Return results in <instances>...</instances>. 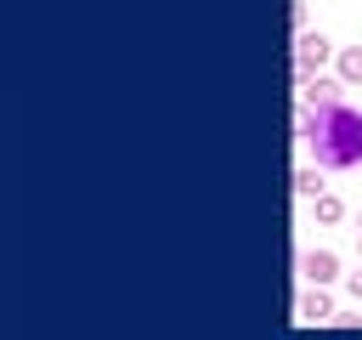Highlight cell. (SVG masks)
<instances>
[{
  "label": "cell",
  "mask_w": 362,
  "mask_h": 340,
  "mask_svg": "<svg viewBox=\"0 0 362 340\" xmlns=\"http://www.w3.org/2000/svg\"><path fill=\"white\" fill-rule=\"evenodd\" d=\"M300 142L311 147V159L322 170H351V164H362V113L351 102L328 108V113L305 108L300 113Z\"/></svg>",
  "instance_id": "obj_1"
},
{
  "label": "cell",
  "mask_w": 362,
  "mask_h": 340,
  "mask_svg": "<svg viewBox=\"0 0 362 340\" xmlns=\"http://www.w3.org/2000/svg\"><path fill=\"white\" fill-rule=\"evenodd\" d=\"M328 57H334V40H328L322 28H300V40H294V74H300V79H311Z\"/></svg>",
  "instance_id": "obj_2"
},
{
  "label": "cell",
  "mask_w": 362,
  "mask_h": 340,
  "mask_svg": "<svg viewBox=\"0 0 362 340\" xmlns=\"http://www.w3.org/2000/svg\"><path fill=\"white\" fill-rule=\"evenodd\" d=\"M300 102L305 108H317V113H328V108H345V79L334 74H311V79H300Z\"/></svg>",
  "instance_id": "obj_3"
},
{
  "label": "cell",
  "mask_w": 362,
  "mask_h": 340,
  "mask_svg": "<svg viewBox=\"0 0 362 340\" xmlns=\"http://www.w3.org/2000/svg\"><path fill=\"white\" fill-rule=\"evenodd\" d=\"M300 272H305V283H322V289H328V283L339 278V255H334V249H305V255H300Z\"/></svg>",
  "instance_id": "obj_4"
},
{
  "label": "cell",
  "mask_w": 362,
  "mask_h": 340,
  "mask_svg": "<svg viewBox=\"0 0 362 340\" xmlns=\"http://www.w3.org/2000/svg\"><path fill=\"white\" fill-rule=\"evenodd\" d=\"M300 317H305V323H334V300L322 295V283H311V289L300 295Z\"/></svg>",
  "instance_id": "obj_5"
},
{
  "label": "cell",
  "mask_w": 362,
  "mask_h": 340,
  "mask_svg": "<svg viewBox=\"0 0 362 340\" xmlns=\"http://www.w3.org/2000/svg\"><path fill=\"white\" fill-rule=\"evenodd\" d=\"M334 74H339L345 85H362V45H339V51H334Z\"/></svg>",
  "instance_id": "obj_6"
},
{
  "label": "cell",
  "mask_w": 362,
  "mask_h": 340,
  "mask_svg": "<svg viewBox=\"0 0 362 340\" xmlns=\"http://www.w3.org/2000/svg\"><path fill=\"white\" fill-rule=\"evenodd\" d=\"M294 193H300V198H322V193H328L322 164H300V170H294Z\"/></svg>",
  "instance_id": "obj_7"
},
{
  "label": "cell",
  "mask_w": 362,
  "mask_h": 340,
  "mask_svg": "<svg viewBox=\"0 0 362 340\" xmlns=\"http://www.w3.org/2000/svg\"><path fill=\"white\" fill-rule=\"evenodd\" d=\"M311 204H317V221H322V227H339V221H345V204H339L334 193H322V198H311Z\"/></svg>",
  "instance_id": "obj_8"
},
{
  "label": "cell",
  "mask_w": 362,
  "mask_h": 340,
  "mask_svg": "<svg viewBox=\"0 0 362 340\" xmlns=\"http://www.w3.org/2000/svg\"><path fill=\"white\" fill-rule=\"evenodd\" d=\"M345 295H351V300H362V272H351V278H345Z\"/></svg>",
  "instance_id": "obj_9"
},
{
  "label": "cell",
  "mask_w": 362,
  "mask_h": 340,
  "mask_svg": "<svg viewBox=\"0 0 362 340\" xmlns=\"http://www.w3.org/2000/svg\"><path fill=\"white\" fill-rule=\"evenodd\" d=\"M356 249H362V227H356Z\"/></svg>",
  "instance_id": "obj_10"
},
{
  "label": "cell",
  "mask_w": 362,
  "mask_h": 340,
  "mask_svg": "<svg viewBox=\"0 0 362 340\" xmlns=\"http://www.w3.org/2000/svg\"><path fill=\"white\" fill-rule=\"evenodd\" d=\"M356 227H362V221H356Z\"/></svg>",
  "instance_id": "obj_11"
}]
</instances>
